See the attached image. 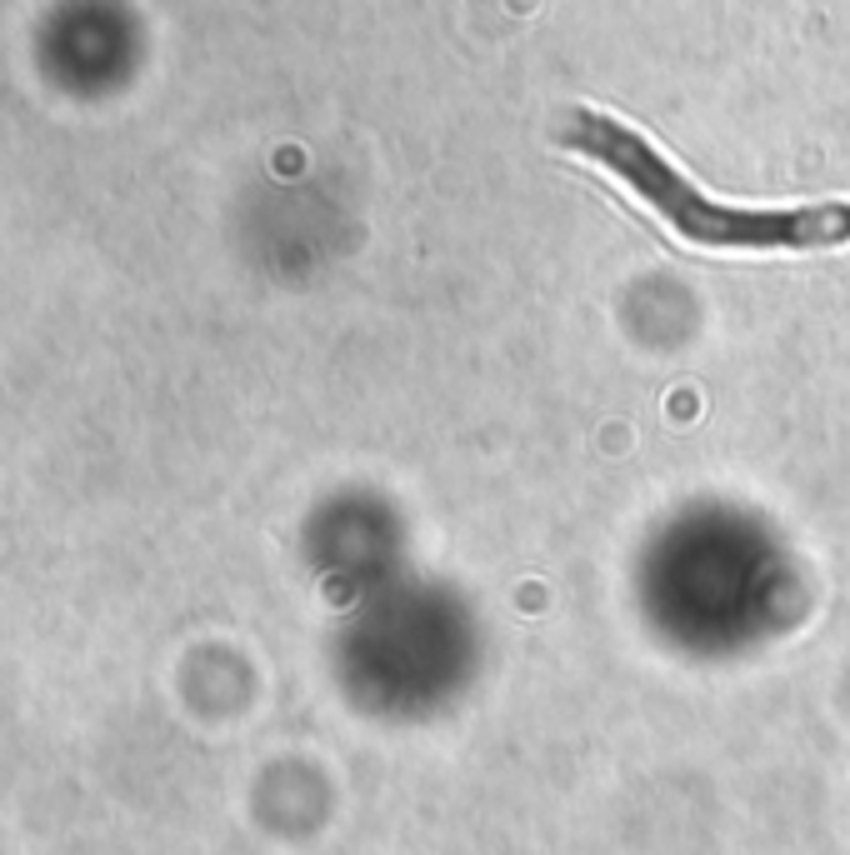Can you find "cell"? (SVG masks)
<instances>
[{
    "label": "cell",
    "instance_id": "obj_1",
    "mask_svg": "<svg viewBox=\"0 0 850 855\" xmlns=\"http://www.w3.org/2000/svg\"><path fill=\"white\" fill-rule=\"evenodd\" d=\"M560 145L600 171H611L625 191L651 206L680 240L706 250H836L850 246V201H810V206H735L706 195L686 171L635 126L596 106H576L560 126Z\"/></svg>",
    "mask_w": 850,
    "mask_h": 855
}]
</instances>
